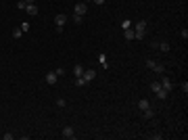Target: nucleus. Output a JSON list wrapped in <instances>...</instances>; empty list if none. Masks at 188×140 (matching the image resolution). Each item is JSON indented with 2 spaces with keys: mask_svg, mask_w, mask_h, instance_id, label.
Returning a JSON list of instances; mask_svg holds the SVG:
<instances>
[{
  "mask_svg": "<svg viewBox=\"0 0 188 140\" xmlns=\"http://www.w3.org/2000/svg\"><path fill=\"white\" fill-rule=\"evenodd\" d=\"M150 90H153V92L161 90V82H150Z\"/></svg>",
  "mask_w": 188,
  "mask_h": 140,
  "instance_id": "nucleus-17",
  "label": "nucleus"
},
{
  "mask_svg": "<svg viewBox=\"0 0 188 140\" xmlns=\"http://www.w3.org/2000/svg\"><path fill=\"white\" fill-rule=\"evenodd\" d=\"M73 23L80 25V23H82V15H73Z\"/></svg>",
  "mask_w": 188,
  "mask_h": 140,
  "instance_id": "nucleus-22",
  "label": "nucleus"
},
{
  "mask_svg": "<svg viewBox=\"0 0 188 140\" xmlns=\"http://www.w3.org/2000/svg\"><path fill=\"white\" fill-rule=\"evenodd\" d=\"M123 38H126L128 42H132V40L136 38V34H134V29H132V27H128V29H123Z\"/></svg>",
  "mask_w": 188,
  "mask_h": 140,
  "instance_id": "nucleus-10",
  "label": "nucleus"
},
{
  "mask_svg": "<svg viewBox=\"0 0 188 140\" xmlns=\"http://www.w3.org/2000/svg\"><path fill=\"white\" fill-rule=\"evenodd\" d=\"M65 21H67V15H63V13H59V15L54 17V23H56V32H63V25H65Z\"/></svg>",
  "mask_w": 188,
  "mask_h": 140,
  "instance_id": "nucleus-3",
  "label": "nucleus"
},
{
  "mask_svg": "<svg viewBox=\"0 0 188 140\" xmlns=\"http://www.w3.org/2000/svg\"><path fill=\"white\" fill-rule=\"evenodd\" d=\"M82 78H84V80L90 84L94 78H96V71H94V69H84V75H82Z\"/></svg>",
  "mask_w": 188,
  "mask_h": 140,
  "instance_id": "nucleus-7",
  "label": "nucleus"
},
{
  "mask_svg": "<svg viewBox=\"0 0 188 140\" xmlns=\"http://www.w3.org/2000/svg\"><path fill=\"white\" fill-rule=\"evenodd\" d=\"M138 107H140V111H146V109H150V102L146 98H140L138 100Z\"/></svg>",
  "mask_w": 188,
  "mask_h": 140,
  "instance_id": "nucleus-11",
  "label": "nucleus"
},
{
  "mask_svg": "<svg viewBox=\"0 0 188 140\" xmlns=\"http://www.w3.org/2000/svg\"><path fill=\"white\" fill-rule=\"evenodd\" d=\"M73 73H75V78H82L84 75V65H75L73 67Z\"/></svg>",
  "mask_w": 188,
  "mask_h": 140,
  "instance_id": "nucleus-13",
  "label": "nucleus"
},
{
  "mask_svg": "<svg viewBox=\"0 0 188 140\" xmlns=\"http://www.w3.org/2000/svg\"><path fill=\"white\" fill-rule=\"evenodd\" d=\"M146 67H148V69H153V71H157V73H163V71H165V67H163L161 63H157V61H150V59L146 61Z\"/></svg>",
  "mask_w": 188,
  "mask_h": 140,
  "instance_id": "nucleus-2",
  "label": "nucleus"
},
{
  "mask_svg": "<svg viewBox=\"0 0 188 140\" xmlns=\"http://www.w3.org/2000/svg\"><path fill=\"white\" fill-rule=\"evenodd\" d=\"M82 2H90V0H82Z\"/></svg>",
  "mask_w": 188,
  "mask_h": 140,
  "instance_id": "nucleus-30",
  "label": "nucleus"
},
{
  "mask_svg": "<svg viewBox=\"0 0 188 140\" xmlns=\"http://www.w3.org/2000/svg\"><path fill=\"white\" fill-rule=\"evenodd\" d=\"M2 138H4V140H13V138H15V134H11V132H6V134H4Z\"/></svg>",
  "mask_w": 188,
  "mask_h": 140,
  "instance_id": "nucleus-25",
  "label": "nucleus"
},
{
  "mask_svg": "<svg viewBox=\"0 0 188 140\" xmlns=\"http://www.w3.org/2000/svg\"><path fill=\"white\" fill-rule=\"evenodd\" d=\"M25 6H27L25 0H19V2H17V8H19V11H25Z\"/></svg>",
  "mask_w": 188,
  "mask_h": 140,
  "instance_id": "nucleus-20",
  "label": "nucleus"
},
{
  "mask_svg": "<svg viewBox=\"0 0 188 140\" xmlns=\"http://www.w3.org/2000/svg\"><path fill=\"white\" fill-rule=\"evenodd\" d=\"M146 21L140 19L138 23H136V27H134V34H136V40H144V36H146Z\"/></svg>",
  "mask_w": 188,
  "mask_h": 140,
  "instance_id": "nucleus-1",
  "label": "nucleus"
},
{
  "mask_svg": "<svg viewBox=\"0 0 188 140\" xmlns=\"http://www.w3.org/2000/svg\"><path fill=\"white\" fill-rule=\"evenodd\" d=\"M157 96H159V98H161V100H165V98H167V90H163V88H161V90H157Z\"/></svg>",
  "mask_w": 188,
  "mask_h": 140,
  "instance_id": "nucleus-16",
  "label": "nucleus"
},
{
  "mask_svg": "<svg viewBox=\"0 0 188 140\" xmlns=\"http://www.w3.org/2000/svg\"><path fill=\"white\" fill-rule=\"evenodd\" d=\"M75 86H88V82L84 78H75Z\"/></svg>",
  "mask_w": 188,
  "mask_h": 140,
  "instance_id": "nucleus-19",
  "label": "nucleus"
},
{
  "mask_svg": "<svg viewBox=\"0 0 188 140\" xmlns=\"http://www.w3.org/2000/svg\"><path fill=\"white\" fill-rule=\"evenodd\" d=\"M21 36H23V29H21V27H15V29H13V38H15V40H19Z\"/></svg>",
  "mask_w": 188,
  "mask_h": 140,
  "instance_id": "nucleus-15",
  "label": "nucleus"
},
{
  "mask_svg": "<svg viewBox=\"0 0 188 140\" xmlns=\"http://www.w3.org/2000/svg\"><path fill=\"white\" fill-rule=\"evenodd\" d=\"M94 4H100V6H102V4H105V2H107V0H92Z\"/></svg>",
  "mask_w": 188,
  "mask_h": 140,
  "instance_id": "nucleus-28",
  "label": "nucleus"
},
{
  "mask_svg": "<svg viewBox=\"0 0 188 140\" xmlns=\"http://www.w3.org/2000/svg\"><path fill=\"white\" fill-rule=\"evenodd\" d=\"M21 29H23V34H25V32H29V23H27V21H23V23H21Z\"/></svg>",
  "mask_w": 188,
  "mask_h": 140,
  "instance_id": "nucleus-21",
  "label": "nucleus"
},
{
  "mask_svg": "<svg viewBox=\"0 0 188 140\" xmlns=\"http://www.w3.org/2000/svg\"><path fill=\"white\" fill-rule=\"evenodd\" d=\"M46 82L50 84V86H54V84L59 82V75H56V71H48V73H46Z\"/></svg>",
  "mask_w": 188,
  "mask_h": 140,
  "instance_id": "nucleus-6",
  "label": "nucleus"
},
{
  "mask_svg": "<svg viewBox=\"0 0 188 140\" xmlns=\"http://www.w3.org/2000/svg\"><path fill=\"white\" fill-rule=\"evenodd\" d=\"M161 88H163V90H167V92H171V88H174L171 80H169V78H163V80H161Z\"/></svg>",
  "mask_w": 188,
  "mask_h": 140,
  "instance_id": "nucleus-9",
  "label": "nucleus"
},
{
  "mask_svg": "<svg viewBox=\"0 0 188 140\" xmlns=\"http://www.w3.org/2000/svg\"><path fill=\"white\" fill-rule=\"evenodd\" d=\"M54 71H56V75H59V78H61V75H63V73H65V69H63V67H56V69H54Z\"/></svg>",
  "mask_w": 188,
  "mask_h": 140,
  "instance_id": "nucleus-26",
  "label": "nucleus"
},
{
  "mask_svg": "<svg viewBox=\"0 0 188 140\" xmlns=\"http://www.w3.org/2000/svg\"><path fill=\"white\" fill-rule=\"evenodd\" d=\"M144 117L150 119V117H153V109H146V111H144Z\"/></svg>",
  "mask_w": 188,
  "mask_h": 140,
  "instance_id": "nucleus-24",
  "label": "nucleus"
},
{
  "mask_svg": "<svg viewBox=\"0 0 188 140\" xmlns=\"http://www.w3.org/2000/svg\"><path fill=\"white\" fill-rule=\"evenodd\" d=\"M128 27H132V21L130 19H123L121 21V29H128Z\"/></svg>",
  "mask_w": 188,
  "mask_h": 140,
  "instance_id": "nucleus-18",
  "label": "nucleus"
},
{
  "mask_svg": "<svg viewBox=\"0 0 188 140\" xmlns=\"http://www.w3.org/2000/svg\"><path fill=\"white\" fill-rule=\"evenodd\" d=\"M73 11H75V15H82V17H84V15L88 13V4H86V2H77Z\"/></svg>",
  "mask_w": 188,
  "mask_h": 140,
  "instance_id": "nucleus-4",
  "label": "nucleus"
},
{
  "mask_svg": "<svg viewBox=\"0 0 188 140\" xmlns=\"http://www.w3.org/2000/svg\"><path fill=\"white\" fill-rule=\"evenodd\" d=\"M56 105H59V107H65L67 100H65V98H56Z\"/></svg>",
  "mask_w": 188,
  "mask_h": 140,
  "instance_id": "nucleus-23",
  "label": "nucleus"
},
{
  "mask_svg": "<svg viewBox=\"0 0 188 140\" xmlns=\"http://www.w3.org/2000/svg\"><path fill=\"white\" fill-rule=\"evenodd\" d=\"M25 2H27V4H34V2H36V0H25Z\"/></svg>",
  "mask_w": 188,
  "mask_h": 140,
  "instance_id": "nucleus-29",
  "label": "nucleus"
},
{
  "mask_svg": "<svg viewBox=\"0 0 188 140\" xmlns=\"http://www.w3.org/2000/svg\"><path fill=\"white\" fill-rule=\"evenodd\" d=\"M182 90H184V94L188 92V82H182Z\"/></svg>",
  "mask_w": 188,
  "mask_h": 140,
  "instance_id": "nucleus-27",
  "label": "nucleus"
},
{
  "mask_svg": "<svg viewBox=\"0 0 188 140\" xmlns=\"http://www.w3.org/2000/svg\"><path fill=\"white\" fill-rule=\"evenodd\" d=\"M61 134H63V138H69V140L75 138V132H73V128H71V126H65Z\"/></svg>",
  "mask_w": 188,
  "mask_h": 140,
  "instance_id": "nucleus-5",
  "label": "nucleus"
},
{
  "mask_svg": "<svg viewBox=\"0 0 188 140\" xmlns=\"http://www.w3.org/2000/svg\"><path fill=\"white\" fill-rule=\"evenodd\" d=\"M25 11H27V15H38V6L36 4H27Z\"/></svg>",
  "mask_w": 188,
  "mask_h": 140,
  "instance_id": "nucleus-12",
  "label": "nucleus"
},
{
  "mask_svg": "<svg viewBox=\"0 0 188 140\" xmlns=\"http://www.w3.org/2000/svg\"><path fill=\"white\" fill-rule=\"evenodd\" d=\"M157 48H159L161 52H169V42H159V44H157Z\"/></svg>",
  "mask_w": 188,
  "mask_h": 140,
  "instance_id": "nucleus-14",
  "label": "nucleus"
},
{
  "mask_svg": "<svg viewBox=\"0 0 188 140\" xmlns=\"http://www.w3.org/2000/svg\"><path fill=\"white\" fill-rule=\"evenodd\" d=\"M98 63H100V67H102V69H109V59H107V54H105V52H100V54H98Z\"/></svg>",
  "mask_w": 188,
  "mask_h": 140,
  "instance_id": "nucleus-8",
  "label": "nucleus"
}]
</instances>
